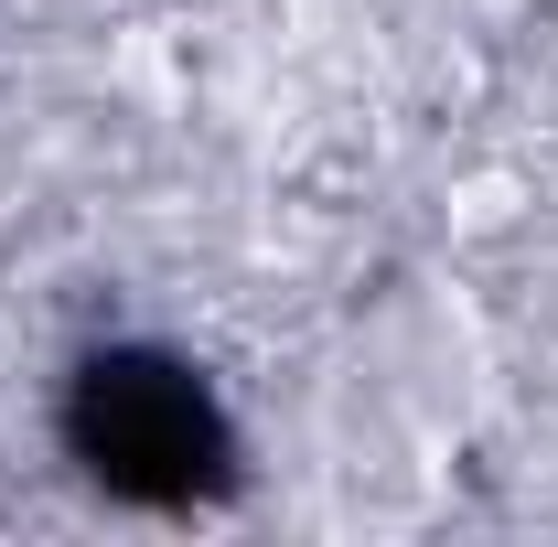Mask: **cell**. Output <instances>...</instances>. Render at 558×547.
<instances>
[{"label": "cell", "mask_w": 558, "mask_h": 547, "mask_svg": "<svg viewBox=\"0 0 558 547\" xmlns=\"http://www.w3.org/2000/svg\"><path fill=\"white\" fill-rule=\"evenodd\" d=\"M65 451L130 505H194L226 473V409L172 354H97L65 387Z\"/></svg>", "instance_id": "obj_1"}]
</instances>
